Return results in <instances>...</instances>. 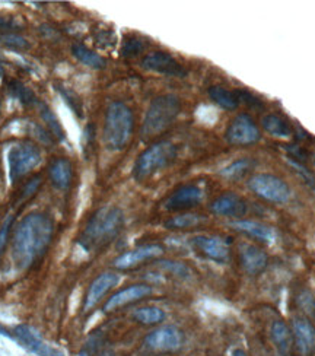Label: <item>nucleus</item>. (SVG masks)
Returning a JSON list of instances; mask_svg holds the SVG:
<instances>
[{"mask_svg": "<svg viewBox=\"0 0 315 356\" xmlns=\"http://www.w3.org/2000/svg\"><path fill=\"white\" fill-rule=\"evenodd\" d=\"M53 231L51 219L44 213H29L21 220L12 241V256L19 269H28L44 256Z\"/></svg>", "mask_w": 315, "mask_h": 356, "instance_id": "nucleus-1", "label": "nucleus"}, {"mask_svg": "<svg viewBox=\"0 0 315 356\" xmlns=\"http://www.w3.org/2000/svg\"><path fill=\"white\" fill-rule=\"evenodd\" d=\"M17 28H18V24L13 18L0 17V35H2V34H12V31H15Z\"/></svg>", "mask_w": 315, "mask_h": 356, "instance_id": "nucleus-35", "label": "nucleus"}, {"mask_svg": "<svg viewBox=\"0 0 315 356\" xmlns=\"http://www.w3.org/2000/svg\"><path fill=\"white\" fill-rule=\"evenodd\" d=\"M193 244L200 250L202 254L216 263H227L229 260V244L220 236H196Z\"/></svg>", "mask_w": 315, "mask_h": 356, "instance_id": "nucleus-14", "label": "nucleus"}, {"mask_svg": "<svg viewBox=\"0 0 315 356\" xmlns=\"http://www.w3.org/2000/svg\"><path fill=\"white\" fill-rule=\"evenodd\" d=\"M209 97L212 98L213 102H216L219 107L225 110H235L239 106L241 101V95L239 91H229L227 88L222 86H212L209 89Z\"/></svg>", "mask_w": 315, "mask_h": 356, "instance_id": "nucleus-23", "label": "nucleus"}, {"mask_svg": "<svg viewBox=\"0 0 315 356\" xmlns=\"http://www.w3.org/2000/svg\"><path fill=\"white\" fill-rule=\"evenodd\" d=\"M120 282V275L113 273V272H105L101 273L92 284L89 286L86 295H85V301H83V311L88 313L91 311L105 295H107L115 285H118Z\"/></svg>", "mask_w": 315, "mask_h": 356, "instance_id": "nucleus-13", "label": "nucleus"}, {"mask_svg": "<svg viewBox=\"0 0 315 356\" xmlns=\"http://www.w3.org/2000/svg\"><path fill=\"white\" fill-rule=\"evenodd\" d=\"M49 172H50V178H51L53 184L57 188L65 190V188H67L70 186L72 175H73L70 161H67L65 158L56 159L53 164L50 165Z\"/></svg>", "mask_w": 315, "mask_h": 356, "instance_id": "nucleus-21", "label": "nucleus"}, {"mask_svg": "<svg viewBox=\"0 0 315 356\" xmlns=\"http://www.w3.org/2000/svg\"><path fill=\"white\" fill-rule=\"evenodd\" d=\"M296 346L302 355H308L315 349V327L307 318L298 317L292 323Z\"/></svg>", "mask_w": 315, "mask_h": 356, "instance_id": "nucleus-19", "label": "nucleus"}, {"mask_svg": "<svg viewBox=\"0 0 315 356\" xmlns=\"http://www.w3.org/2000/svg\"><path fill=\"white\" fill-rule=\"evenodd\" d=\"M250 165H251L250 159L241 158V159L234 161L232 164H229L228 167H225V168L220 171V174H222L223 177H227V178H238V177H241L244 172L248 171Z\"/></svg>", "mask_w": 315, "mask_h": 356, "instance_id": "nucleus-30", "label": "nucleus"}, {"mask_svg": "<svg viewBox=\"0 0 315 356\" xmlns=\"http://www.w3.org/2000/svg\"><path fill=\"white\" fill-rule=\"evenodd\" d=\"M6 162L10 183H17L19 178L31 172L40 164L41 151L33 142L17 143L9 147Z\"/></svg>", "mask_w": 315, "mask_h": 356, "instance_id": "nucleus-6", "label": "nucleus"}, {"mask_svg": "<svg viewBox=\"0 0 315 356\" xmlns=\"http://www.w3.org/2000/svg\"><path fill=\"white\" fill-rule=\"evenodd\" d=\"M151 293H152V286L145 285V284L131 285L129 288H124L122 291H118L117 293H114L111 298L107 302H105L104 311H107V313H110V311L118 309V308H122V307H124L127 304H131V302H136L139 300H143V298H146V296H149Z\"/></svg>", "mask_w": 315, "mask_h": 356, "instance_id": "nucleus-17", "label": "nucleus"}, {"mask_svg": "<svg viewBox=\"0 0 315 356\" xmlns=\"http://www.w3.org/2000/svg\"><path fill=\"white\" fill-rule=\"evenodd\" d=\"M145 345L155 352H174L183 345V333L174 325H163L146 336Z\"/></svg>", "mask_w": 315, "mask_h": 356, "instance_id": "nucleus-10", "label": "nucleus"}, {"mask_svg": "<svg viewBox=\"0 0 315 356\" xmlns=\"http://www.w3.org/2000/svg\"><path fill=\"white\" fill-rule=\"evenodd\" d=\"M142 67L159 73V75L178 78L186 76V69L181 66V63L177 62L171 54L165 51H154L146 54L142 60Z\"/></svg>", "mask_w": 315, "mask_h": 356, "instance_id": "nucleus-11", "label": "nucleus"}, {"mask_svg": "<svg viewBox=\"0 0 315 356\" xmlns=\"http://www.w3.org/2000/svg\"><path fill=\"white\" fill-rule=\"evenodd\" d=\"M13 216L9 215L5 222L2 224V227H0V256H2V253L6 248V244H8V238H9V231L12 228V224H13Z\"/></svg>", "mask_w": 315, "mask_h": 356, "instance_id": "nucleus-34", "label": "nucleus"}, {"mask_svg": "<svg viewBox=\"0 0 315 356\" xmlns=\"http://www.w3.org/2000/svg\"><path fill=\"white\" fill-rule=\"evenodd\" d=\"M72 54L74 56V58L76 60H79L82 65L91 67V69H102L105 66V60L104 58L92 51L91 49H88L86 46H83V44H73L72 46Z\"/></svg>", "mask_w": 315, "mask_h": 356, "instance_id": "nucleus-25", "label": "nucleus"}, {"mask_svg": "<svg viewBox=\"0 0 315 356\" xmlns=\"http://www.w3.org/2000/svg\"><path fill=\"white\" fill-rule=\"evenodd\" d=\"M13 337L18 340V343L26 349L29 353L35 356H63V353L56 348L50 346L47 342H44L41 334L28 324H19L13 329Z\"/></svg>", "mask_w": 315, "mask_h": 356, "instance_id": "nucleus-9", "label": "nucleus"}, {"mask_svg": "<svg viewBox=\"0 0 315 356\" xmlns=\"http://www.w3.org/2000/svg\"><path fill=\"white\" fill-rule=\"evenodd\" d=\"M248 187L267 202L286 203L291 199L289 186L282 178L272 174H256L250 178Z\"/></svg>", "mask_w": 315, "mask_h": 356, "instance_id": "nucleus-7", "label": "nucleus"}, {"mask_svg": "<svg viewBox=\"0 0 315 356\" xmlns=\"http://www.w3.org/2000/svg\"><path fill=\"white\" fill-rule=\"evenodd\" d=\"M124 225V215L115 206H105L94 213L83 229L79 244L86 251H97L111 243Z\"/></svg>", "mask_w": 315, "mask_h": 356, "instance_id": "nucleus-2", "label": "nucleus"}, {"mask_svg": "<svg viewBox=\"0 0 315 356\" xmlns=\"http://www.w3.org/2000/svg\"><path fill=\"white\" fill-rule=\"evenodd\" d=\"M133 317L142 324H159L165 318V313L158 307H142L133 313Z\"/></svg>", "mask_w": 315, "mask_h": 356, "instance_id": "nucleus-29", "label": "nucleus"}, {"mask_svg": "<svg viewBox=\"0 0 315 356\" xmlns=\"http://www.w3.org/2000/svg\"><path fill=\"white\" fill-rule=\"evenodd\" d=\"M134 117L122 101H113L105 113L104 142L111 151H122L131 139Z\"/></svg>", "mask_w": 315, "mask_h": 356, "instance_id": "nucleus-3", "label": "nucleus"}, {"mask_svg": "<svg viewBox=\"0 0 315 356\" xmlns=\"http://www.w3.org/2000/svg\"><path fill=\"white\" fill-rule=\"evenodd\" d=\"M231 227L236 231L245 232V234L254 236V238H257L264 243H273L276 238L275 229L272 227L261 224V222H257V220H250V219L234 220Z\"/></svg>", "mask_w": 315, "mask_h": 356, "instance_id": "nucleus-20", "label": "nucleus"}, {"mask_svg": "<svg viewBox=\"0 0 315 356\" xmlns=\"http://www.w3.org/2000/svg\"><path fill=\"white\" fill-rule=\"evenodd\" d=\"M161 267L167 272H170L175 276H181V277H186L190 273L188 267L179 261H161Z\"/></svg>", "mask_w": 315, "mask_h": 356, "instance_id": "nucleus-33", "label": "nucleus"}, {"mask_svg": "<svg viewBox=\"0 0 315 356\" xmlns=\"http://www.w3.org/2000/svg\"><path fill=\"white\" fill-rule=\"evenodd\" d=\"M261 126L264 130L275 138H291L292 136V127L291 124L276 114H267L261 118Z\"/></svg>", "mask_w": 315, "mask_h": 356, "instance_id": "nucleus-24", "label": "nucleus"}, {"mask_svg": "<svg viewBox=\"0 0 315 356\" xmlns=\"http://www.w3.org/2000/svg\"><path fill=\"white\" fill-rule=\"evenodd\" d=\"M203 199V191L199 186L188 184L177 188L165 202V209L168 211H183L196 206Z\"/></svg>", "mask_w": 315, "mask_h": 356, "instance_id": "nucleus-15", "label": "nucleus"}, {"mask_svg": "<svg viewBox=\"0 0 315 356\" xmlns=\"http://www.w3.org/2000/svg\"><path fill=\"white\" fill-rule=\"evenodd\" d=\"M0 336H5V337H13V333H10L3 324H0Z\"/></svg>", "mask_w": 315, "mask_h": 356, "instance_id": "nucleus-38", "label": "nucleus"}, {"mask_svg": "<svg viewBox=\"0 0 315 356\" xmlns=\"http://www.w3.org/2000/svg\"><path fill=\"white\" fill-rule=\"evenodd\" d=\"M210 211L219 216L241 218L247 213V202L241 196L229 191L215 199L210 204Z\"/></svg>", "mask_w": 315, "mask_h": 356, "instance_id": "nucleus-16", "label": "nucleus"}, {"mask_svg": "<svg viewBox=\"0 0 315 356\" xmlns=\"http://www.w3.org/2000/svg\"><path fill=\"white\" fill-rule=\"evenodd\" d=\"M3 75V66H2V62H0V76Z\"/></svg>", "mask_w": 315, "mask_h": 356, "instance_id": "nucleus-40", "label": "nucleus"}, {"mask_svg": "<svg viewBox=\"0 0 315 356\" xmlns=\"http://www.w3.org/2000/svg\"><path fill=\"white\" fill-rule=\"evenodd\" d=\"M38 110H40V114H41V118H42V122L46 123V126H47V129L50 130V133H51V136H54L57 140H65V130H63V127H62V124H60V122H58V118L56 117V114L53 113V110H50L46 104H42V102H38Z\"/></svg>", "mask_w": 315, "mask_h": 356, "instance_id": "nucleus-26", "label": "nucleus"}, {"mask_svg": "<svg viewBox=\"0 0 315 356\" xmlns=\"http://www.w3.org/2000/svg\"><path fill=\"white\" fill-rule=\"evenodd\" d=\"M238 251H239V260H241V264L247 273L259 275L267 267L268 257L257 245L243 243L239 244Z\"/></svg>", "mask_w": 315, "mask_h": 356, "instance_id": "nucleus-18", "label": "nucleus"}, {"mask_svg": "<svg viewBox=\"0 0 315 356\" xmlns=\"http://www.w3.org/2000/svg\"><path fill=\"white\" fill-rule=\"evenodd\" d=\"M177 158V147L171 142H158L149 146L145 152L139 155L134 162L133 175L136 180L143 181L146 178L152 177L155 172L167 168L171 162Z\"/></svg>", "mask_w": 315, "mask_h": 356, "instance_id": "nucleus-5", "label": "nucleus"}, {"mask_svg": "<svg viewBox=\"0 0 315 356\" xmlns=\"http://www.w3.org/2000/svg\"><path fill=\"white\" fill-rule=\"evenodd\" d=\"M227 140L235 146L252 145L260 140V129L247 114L236 115L227 129Z\"/></svg>", "mask_w": 315, "mask_h": 356, "instance_id": "nucleus-8", "label": "nucleus"}, {"mask_svg": "<svg viewBox=\"0 0 315 356\" xmlns=\"http://www.w3.org/2000/svg\"><path fill=\"white\" fill-rule=\"evenodd\" d=\"M232 356H247V353L243 349H235L232 352Z\"/></svg>", "mask_w": 315, "mask_h": 356, "instance_id": "nucleus-39", "label": "nucleus"}, {"mask_svg": "<svg viewBox=\"0 0 315 356\" xmlns=\"http://www.w3.org/2000/svg\"><path fill=\"white\" fill-rule=\"evenodd\" d=\"M202 222H204L203 215L197 213H183V215H177L171 219L165 222V227L168 229H184V228H193L200 225Z\"/></svg>", "mask_w": 315, "mask_h": 356, "instance_id": "nucleus-27", "label": "nucleus"}, {"mask_svg": "<svg viewBox=\"0 0 315 356\" xmlns=\"http://www.w3.org/2000/svg\"><path fill=\"white\" fill-rule=\"evenodd\" d=\"M0 42L3 44V46L9 47V49H15V50H25L29 47V44L25 38L17 35V34H2L0 35Z\"/></svg>", "mask_w": 315, "mask_h": 356, "instance_id": "nucleus-31", "label": "nucleus"}, {"mask_svg": "<svg viewBox=\"0 0 315 356\" xmlns=\"http://www.w3.org/2000/svg\"><path fill=\"white\" fill-rule=\"evenodd\" d=\"M40 183H41V178H40V177H35L34 180L29 181V183L25 186L24 191H22V197H24V199H26V197H29V196H33L34 193L37 191V188H38Z\"/></svg>", "mask_w": 315, "mask_h": 356, "instance_id": "nucleus-37", "label": "nucleus"}, {"mask_svg": "<svg viewBox=\"0 0 315 356\" xmlns=\"http://www.w3.org/2000/svg\"><path fill=\"white\" fill-rule=\"evenodd\" d=\"M298 305L304 309L308 316H315V298L309 291H302L298 295Z\"/></svg>", "mask_w": 315, "mask_h": 356, "instance_id": "nucleus-32", "label": "nucleus"}, {"mask_svg": "<svg viewBox=\"0 0 315 356\" xmlns=\"http://www.w3.org/2000/svg\"><path fill=\"white\" fill-rule=\"evenodd\" d=\"M272 339L282 355H289L293 343V334L286 323L282 320H276L272 324Z\"/></svg>", "mask_w": 315, "mask_h": 356, "instance_id": "nucleus-22", "label": "nucleus"}, {"mask_svg": "<svg viewBox=\"0 0 315 356\" xmlns=\"http://www.w3.org/2000/svg\"><path fill=\"white\" fill-rule=\"evenodd\" d=\"M58 89H60V92H62L63 98H66V102L69 104V107H70L73 111L78 113V106H79L78 97L74 95V94L70 91V89H65V88H58Z\"/></svg>", "mask_w": 315, "mask_h": 356, "instance_id": "nucleus-36", "label": "nucleus"}, {"mask_svg": "<svg viewBox=\"0 0 315 356\" xmlns=\"http://www.w3.org/2000/svg\"><path fill=\"white\" fill-rule=\"evenodd\" d=\"M9 92L13 98H17L21 104H24V106H34V104H38L31 89L19 81H10Z\"/></svg>", "mask_w": 315, "mask_h": 356, "instance_id": "nucleus-28", "label": "nucleus"}, {"mask_svg": "<svg viewBox=\"0 0 315 356\" xmlns=\"http://www.w3.org/2000/svg\"><path fill=\"white\" fill-rule=\"evenodd\" d=\"M179 111H181V102L175 95L168 94L152 99L142 126L143 138H155L161 135L175 122Z\"/></svg>", "mask_w": 315, "mask_h": 356, "instance_id": "nucleus-4", "label": "nucleus"}, {"mask_svg": "<svg viewBox=\"0 0 315 356\" xmlns=\"http://www.w3.org/2000/svg\"><path fill=\"white\" fill-rule=\"evenodd\" d=\"M163 253V247L159 244H147V245H140L134 250L126 251L124 254L117 257L113 264L115 269L118 270H127L131 269V267H136L138 264L152 260L159 257Z\"/></svg>", "mask_w": 315, "mask_h": 356, "instance_id": "nucleus-12", "label": "nucleus"}]
</instances>
